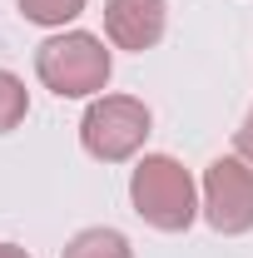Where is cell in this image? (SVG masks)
<instances>
[{
  "instance_id": "obj_6",
  "label": "cell",
  "mask_w": 253,
  "mask_h": 258,
  "mask_svg": "<svg viewBox=\"0 0 253 258\" xmlns=\"http://www.w3.org/2000/svg\"><path fill=\"white\" fill-rule=\"evenodd\" d=\"M60 258H134V248L119 228H80Z\"/></svg>"
},
{
  "instance_id": "obj_10",
  "label": "cell",
  "mask_w": 253,
  "mask_h": 258,
  "mask_svg": "<svg viewBox=\"0 0 253 258\" xmlns=\"http://www.w3.org/2000/svg\"><path fill=\"white\" fill-rule=\"evenodd\" d=\"M0 258H30V253H25L20 243H0Z\"/></svg>"
},
{
  "instance_id": "obj_9",
  "label": "cell",
  "mask_w": 253,
  "mask_h": 258,
  "mask_svg": "<svg viewBox=\"0 0 253 258\" xmlns=\"http://www.w3.org/2000/svg\"><path fill=\"white\" fill-rule=\"evenodd\" d=\"M233 144H238V159H248V164H253V109H248V119L238 124V134H233Z\"/></svg>"
},
{
  "instance_id": "obj_5",
  "label": "cell",
  "mask_w": 253,
  "mask_h": 258,
  "mask_svg": "<svg viewBox=\"0 0 253 258\" xmlns=\"http://www.w3.org/2000/svg\"><path fill=\"white\" fill-rule=\"evenodd\" d=\"M169 20V5L164 0H109L104 5V35L114 50H154L159 35Z\"/></svg>"
},
{
  "instance_id": "obj_4",
  "label": "cell",
  "mask_w": 253,
  "mask_h": 258,
  "mask_svg": "<svg viewBox=\"0 0 253 258\" xmlns=\"http://www.w3.org/2000/svg\"><path fill=\"white\" fill-rule=\"evenodd\" d=\"M204 219L219 233H248L253 228V164L228 154L204 169Z\"/></svg>"
},
{
  "instance_id": "obj_2",
  "label": "cell",
  "mask_w": 253,
  "mask_h": 258,
  "mask_svg": "<svg viewBox=\"0 0 253 258\" xmlns=\"http://www.w3.org/2000/svg\"><path fill=\"white\" fill-rule=\"evenodd\" d=\"M35 75L50 95L60 99H90L109 85L114 75V60L104 50V40L90 30H65L50 35L40 50H35Z\"/></svg>"
},
{
  "instance_id": "obj_7",
  "label": "cell",
  "mask_w": 253,
  "mask_h": 258,
  "mask_svg": "<svg viewBox=\"0 0 253 258\" xmlns=\"http://www.w3.org/2000/svg\"><path fill=\"white\" fill-rule=\"evenodd\" d=\"M90 0H20V15L30 25H50V30H65L75 15H85Z\"/></svg>"
},
{
  "instance_id": "obj_8",
  "label": "cell",
  "mask_w": 253,
  "mask_h": 258,
  "mask_svg": "<svg viewBox=\"0 0 253 258\" xmlns=\"http://www.w3.org/2000/svg\"><path fill=\"white\" fill-rule=\"evenodd\" d=\"M25 114H30V90H25V80L10 75V70H0V134H10Z\"/></svg>"
},
{
  "instance_id": "obj_1",
  "label": "cell",
  "mask_w": 253,
  "mask_h": 258,
  "mask_svg": "<svg viewBox=\"0 0 253 258\" xmlns=\"http://www.w3.org/2000/svg\"><path fill=\"white\" fill-rule=\"evenodd\" d=\"M129 204L134 214L159 233H184L199 219V189H194V174L169 154H144L129 174Z\"/></svg>"
},
{
  "instance_id": "obj_3",
  "label": "cell",
  "mask_w": 253,
  "mask_h": 258,
  "mask_svg": "<svg viewBox=\"0 0 253 258\" xmlns=\"http://www.w3.org/2000/svg\"><path fill=\"white\" fill-rule=\"evenodd\" d=\"M149 124H154V114H149L144 99L99 95L95 104L85 109V119H80V144H85V154L99 159V164H124V159H134V154L144 149Z\"/></svg>"
}]
</instances>
